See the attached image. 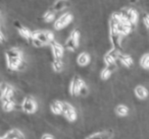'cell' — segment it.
<instances>
[{"instance_id": "34", "label": "cell", "mask_w": 149, "mask_h": 139, "mask_svg": "<svg viewBox=\"0 0 149 139\" xmlns=\"http://www.w3.org/2000/svg\"><path fill=\"white\" fill-rule=\"evenodd\" d=\"M0 86H1V84H0Z\"/></svg>"}, {"instance_id": "31", "label": "cell", "mask_w": 149, "mask_h": 139, "mask_svg": "<svg viewBox=\"0 0 149 139\" xmlns=\"http://www.w3.org/2000/svg\"><path fill=\"white\" fill-rule=\"evenodd\" d=\"M4 41H5V37L2 32H1V30H0V42H4Z\"/></svg>"}, {"instance_id": "13", "label": "cell", "mask_w": 149, "mask_h": 139, "mask_svg": "<svg viewBox=\"0 0 149 139\" xmlns=\"http://www.w3.org/2000/svg\"><path fill=\"white\" fill-rule=\"evenodd\" d=\"M3 137L5 139H25V135L19 129H11Z\"/></svg>"}, {"instance_id": "6", "label": "cell", "mask_w": 149, "mask_h": 139, "mask_svg": "<svg viewBox=\"0 0 149 139\" xmlns=\"http://www.w3.org/2000/svg\"><path fill=\"white\" fill-rule=\"evenodd\" d=\"M22 110L27 114H33L37 110V103L34 98H32L31 96H26L23 100V103L21 105Z\"/></svg>"}, {"instance_id": "16", "label": "cell", "mask_w": 149, "mask_h": 139, "mask_svg": "<svg viewBox=\"0 0 149 139\" xmlns=\"http://www.w3.org/2000/svg\"><path fill=\"white\" fill-rule=\"evenodd\" d=\"M15 107H17V105H15V100H8V98L2 100V109L5 112H11Z\"/></svg>"}, {"instance_id": "11", "label": "cell", "mask_w": 149, "mask_h": 139, "mask_svg": "<svg viewBox=\"0 0 149 139\" xmlns=\"http://www.w3.org/2000/svg\"><path fill=\"white\" fill-rule=\"evenodd\" d=\"M1 88H2L3 92V98H8V100H15V90L11 85L6 83L1 84Z\"/></svg>"}, {"instance_id": "2", "label": "cell", "mask_w": 149, "mask_h": 139, "mask_svg": "<svg viewBox=\"0 0 149 139\" xmlns=\"http://www.w3.org/2000/svg\"><path fill=\"white\" fill-rule=\"evenodd\" d=\"M118 13H120L124 21L130 23L133 27L136 25L137 21H138V13L134 8H124Z\"/></svg>"}, {"instance_id": "27", "label": "cell", "mask_w": 149, "mask_h": 139, "mask_svg": "<svg viewBox=\"0 0 149 139\" xmlns=\"http://www.w3.org/2000/svg\"><path fill=\"white\" fill-rule=\"evenodd\" d=\"M87 139H108V133L107 132H99L91 135Z\"/></svg>"}, {"instance_id": "1", "label": "cell", "mask_w": 149, "mask_h": 139, "mask_svg": "<svg viewBox=\"0 0 149 139\" xmlns=\"http://www.w3.org/2000/svg\"><path fill=\"white\" fill-rule=\"evenodd\" d=\"M122 36L118 33L116 30V25L114 23H112L111 21H109V39L111 42L112 48L118 51H120L122 47H120V40H122Z\"/></svg>"}, {"instance_id": "4", "label": "cell", "mask_w": 149, "mask_h": 139, "mask_svg": "<svg viewBox=\"0 0 149 139\" xmlns=\"http://www.w3.org/2000/svg\"><path fill=\"white\" fill-rule=\"evenodd\" d=\"M79 40H80V32L79 30H74L70 33V35L68 36V40L64 43L63 48L70 51H74L78 48L79 45Z\"/></svg>"}, {"instance_id": "8", "label": "cell", "mask_w": 149, "mask_h": 139, "mask_svg": "<svg viewBox=\"0 0 149 139\" xmlns=\"http://www.w3.org/2000/svg\"><path fill=\"white\" fill-rule=\"evenodd\" d=\"M85 81L80 77L79 75H76L74 78H72V82L70 84V92L72 96H79V92H80V88L84 85Z\"/></svg>"}, {"instance_id": "20", "label": "cell", "mask_w": 149, "mask_h": 139, "mask_svg": "<svg viewBox=\"0 0 149 139\" xmlns=\"http://www.w3.org/2000/svg\"><path fill=\"white\" fill-rule=\"evenodd\" d=\"M52 68H53L54 71L60 72L63 69V62L61 59H55L54 58L53 61H52Z\"/></svg>"}, {"instance_id": "10", "label": "cell", "mask_w": 149, "mask_h": 139, "mask_svg": "<svg viewBox=\"0 0 149 139\" xmlns=\"http://www.w3.org/2000/svg\"><path fill=\"white\" fill-rule=\"evenodd\" d=\"M49 45H50V47H51V51H52V54H53L54 58H55V59H61L64 53L63 46H61L59 43H57V42H55V41L51 42Z\"/></svg>"}, {"instance_id": "12", "label": "cell", "mask_w": 149, "mask_h": 139, "mask_svg": "<svg viewBox=\"0 0 149 139\" xmlns=\"http://www.w3.org/2000/svg\"><path fill=\"white\" fill-rule=\"evenodd\" d=\"M132 29H133V25H131L130 23H125V21H123V23L116 25L118 33L120 34L122 37H124V36H128L129 34L132 32Z\"/></svg>"}, {"instance_id": "14", "label": "cell", "mask_w": 149, "mask_h": 139, "mask_svg": "<svg viewBox=\"0 0 149 139\" xmlns=\"http://www.w3.org/2000/svg\"><path fill=\"white\" fill-rule=\"evenodd\" d=\"M135 94H136L137 98H140V100H145V98L148 96L149 92L145 86L138 85V86H136V88H135Z\"/></svg>"}, {"instance_id": "30", "label": "cell", "mask_w": 149, "mask_h": 139, "mask_svg": "<svg viewBox=\"0 0 149 139\" xmlns=\"http://www.w3.org/2000/svg\"><path fill=\"white\" fill-rule=\"evenodd\" d=\"M41 139H54V137H53V135L46 133V134H43V135H42Z\"/></svg>"}, {"instance_id": "7", "label": "cell", "mask_w": 149, "mask_h": 139, "mask_svg": "<svg viewBox=\"0 0 149 139\" xmlns=\"http://www.w3.org/2000/svg\"><path fill=\"white\" fill-rule=\"evenodd\" d=\"M72 19H74V17H72V13H70V12L63 13V14L60 15L55 21V23H54V28H55L56 30H58V31L62 30L63 28H65L66 25H70Z\"/></svg>"}, {"instance_id": "29", "label": "cell", "mask_w": 149, "mask_h": 139, "mask_svg": "<svg viewBox=\"0 0 149 139\" xmlns=\"http://www.w3.org/2000/svg\"><path fill=\"white\" fill-rule=\"evenodd\" d=\"M143 21H144V25L147 29H149V14H146L143 17Z\"/></svg>"}, {"instance_id": "5", "label": "cell", "mask_w": 149, "mask_h": 139, "mask_svg": "<svg viewBox=\"0 0 149 139\" xmlns=\"http://www.w3.org/2000/svg\"><path fill=\"white\" fill-rule=\"evenodd\" d=\"M62 115L70 122H74L77 120V112L74 107L68 103L62 102Z\"/></svg>"}, {"instance_id": "21", "label": "cell", "mask_w": 149, "mask_h": 139, "mask_svg": "<svg viewBox=\"0 0 149 139\" xmlns=\"http://www.w3.org/2000/svg\"><path fill=\"white\" fill-rule=\"evenodd\" d=\"M68 5V2L65 1H55L53 3V6H52V10L55 12V11H60L62 9H64Z\"/></svg>"}, {"instance_id": "15", "label": "cell", "mask_w": 149, "mask_h": 139, "mask_svg": "<svg viewBox=\"0 0 149 139\" xmlns=\"http://www.w3.org/2000/svg\"><path fill=\"white\" fill-rule=\"evenodd\" d=\"M5 56H6V59H17V58H23L22 56V52L19 49H9L5 51Z\"/></svg>"}, {"instance_id": "32", "label": "cell", "mask_w": 149, "mask_h": 139, "mask_svg": "<svg viewBox=\"0 0 149 139\" xmlns=\"http://www.w3.org/2000/svg\"><path fill=\"white\" fill-rule=\"evenodd\" d=\"M3 100V92H2V88L0 86V100Z\"/></svg>"}, {"instance_id": "9", "label": "cell", "mask_w": 149, "mask_h": 139, "mask_svg": "<svg viewBox=\"0 0 149 139\" xmlns=\"http://www.w3.org/2000/svg\"><path fill=\"white\" fill-rule=\"evenodd\" d=\"M13 25H15V28L17 29V33H19V35L24 38V39H26L28 42L32 41V35H33V32H31L28 28H26L25 25H22V23L17 21H15V23H13Z\"/></svg>"}, {"instance_id": "22", "label": "cell", "mask_w": 149, "mask_h": 139, "mask_svg": "<svg viewBox=\"0 0 149 139\" xmlns=\"http://www.w3.org/2000/svg\"><path fill=\"white\" fill-rule=\"evenodd\" d=\"M116 112L118 116L124 117L129 114V109H128V107L125 106V105H118V106L116 108Z\"/></svg>"}, {"instance_id": "28", "label": "cell", "mask_w": 149, "mask_h": 139, "mask_svg": "<svg viewBox=\"0 0 149 139\" xmlns=\"http://www.w3.org/2000/svg\"><path fill=\"white\" fill-rule=\"evenodd\" d=\"M31 43L33 44L35 47H38V48H40V47H43V44L41 43V42H39L38 40H36V39H32V41H31Z\"/></svg>"}, {"instance_id": "25", "label": "cell", "mask_w": 149, "mask_h": 139, "mask_svg": "<svg viewBox=\"0 0 149 139\" xmlns=\"http://www.w3.org/2000/svg\"><path fill=\"white\" fill-rule=\"evenodd\" d=\"M116 58H113L111 55H110V54H108V53H106L105 55H104V57H103V61H104V63L106 64V66H107V67L114 65V62H116Z\"/></svg>"}, {"instance_id": "3", "label": "cell", "mask_w": 149, "mask_h": 139, "mask_svg": "<svg viewBox=\"0 0 149 139\" xmlns=\"http://www.w3.org/2000/svg\"><path fill=\"white\" fill-rule=\"evenodd\" d=\"M32 39H36L43 45H47L54 41V35L50 31H36L33 32Z\"/></svg>"}, {"instance_id": "33", "label": "cell", "mask_w": 149, "mask_h": 139, "mask_svg": "<svg viewBox=\"0 0 149 139\" xmlns=\"http://www.w3.org/2000/svg\"><path fill=\"white\" fill-rule=\"evenodd\" d=\"M0 139H3V136H0Z\"/></svg>"}, {"instance_id": "19", "label": "cell", "mask_w": 149, "mask_h": 139, "mask_svg": "<svg viewBox=\"0 0 149 139\" xmlns=\"http://www.w3.org/2000/svg\"><path fill=\"white\" fill-rule=\"evenodd\" d=\"M50 110L53 114L60 115L62 114V102L60 100H54L50 105Z\"/></svg>"}, {"instance_id": "17", "label": "cell", "mask_w": 149, "mask_h": 139, "mask_svg": "<svg viewBox=\"0 0 149 139\" xmlns=\"http://www.w3.org/2000/svg\"><path fill=\"white\" fill-rule=\"evenodd\" d=\"M118 60H120V63L124 64L126 67H132L133 63H134V61H133V58L131 57L130 55H125V54H122V53H120Z\"/></svg>"}, {"instance_id": "23", "label": "cell", "mask_w": 149, "mask_h": 139, "mask_svg": "<svg viewBox=\"0 0 149 139\" xmlns=\"http://www.w3.org/2000/svg\"><path fill=\"white\" fill-rule=\"evenodd\" d=\"M54 17H55L54 11L52 10V9H49V10H47L42 15V19H43L45 23H50V21H52L54 19Z\"/></svg>"}, {"instance_id": "18", "label": "cell", "mask_w": 149, "mask_h": 139, "mask_svg": "<svg viewBox=\"0 0 149 139\" xmlns=\"http://www.w3.org/2000/svg\"><path fill=\"white\" fill-rule=\"evenodd\" d=\"M90 55L86 52H83L81 53L77 58V63L79 64L80 66H87L90 62Z\"/></svg>"}, {"instance_id": "26", "label": "cell", "mask_w": 149, "mask_h": 139, "mask_svg": "<svg viewBox=\"0 0 149 139\" xmlns=\"http://www.w3.org/2000/svg\"><path fill=\"white\" fill-rule=\"evenodd\" d=\"M140 65L145 69H149V53L145 54L141 57L140 59Z\"/></svg>"}, {"instance_id": "24", "label": "cell", "mask_w": 149, "mask_h": 139, "mask_svg": "<svg viewBox=\"0 0 149 139\" xmlns=\"http://www.w3.org/2000/svg\"><path fill=\"white\" fill-rule=\"evenodd\" d=\"M111 67H112V66H109V67H107V66H106L104 69H102L100 76H101V78L103 80H106V79H108V78L110 77V75H111V73H112V68Z\"/></svg>"}]
</instances>
